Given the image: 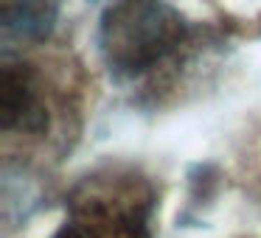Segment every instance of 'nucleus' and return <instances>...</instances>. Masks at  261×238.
<instances>
[{
	"mask_svg": "<svg viewBox=\"0 0 261 238\" xmlns=\"http://www.w3.org/2000/svg\"><path fill=\"white\" fill-rule=\"evenodd\" d=\"M180 12L166 0H118L101 17V53L118 73H143L180 45Z\"/></svg>",
	"mask_w": 261,
	"mask_h": 238,
	"instance_id": "f257e3e1",
	"label": "nucleus"
},
{
	"mask_svg": "<svg viewBox=\"0 0 261 238\" xmlns=\"http://www.w3.org/2000/svg\"><path fill=\"white\" fill-rule=\"evenodd\" d=\"M154 193L135 171L93 174L70 196V221L85 238H152Z\"/></svg>",
	"mask_w": 261,
	"mask_h": 238,
	"instance_id": "f03ea898",
	"label": "nucleus"
},
{
	"mask_svg": "<svg viewBox=\"0 0 261 238\" xmlns=\"http://www.w3.org/2000/svg\"><path fill=\"white\" fill-rule=\"evenodd\" d=\"M0 124L6 132L40 135L48 126V112L40 98V84L29 65H6L0 76Z\"/></svg>",
	"mask_w": 261,
	"mask_h": 238,
	"instance_id": "7ed1b4c3",
	"label": "nucleus"
},
{
	"mask_svg": "<svg viewBox=\"0 0 261 238\" xmlns=\"http://www.w3.org/2000/svg\"><path fill=\"white\" fill-rule=\"evenodd\" d=\"M0 20L6 34L40 40L51 28L54 3L51 0H0Z\"/></svg>",
	"mask_w": 261,
	"mask_h": 238,
	"instance_id": "20e7f679",
	"label": "nucleus"
},
{
	"mask_svg": "<svg viewBox=\"0 0 261 238\" xmlns=\"http://www.w3.org/2000/svg\"><path fill=\"white\" fill-rule=\"evenodd\" d=\"M54 238H85V235H82V232L76 230V227H62V230H59Z\"/></svg>",
	"mask_w": 261,
	"mask_h": 238,
	"instance_id": "39448f33",
	"label": "nucleus"
}]
</instances>
